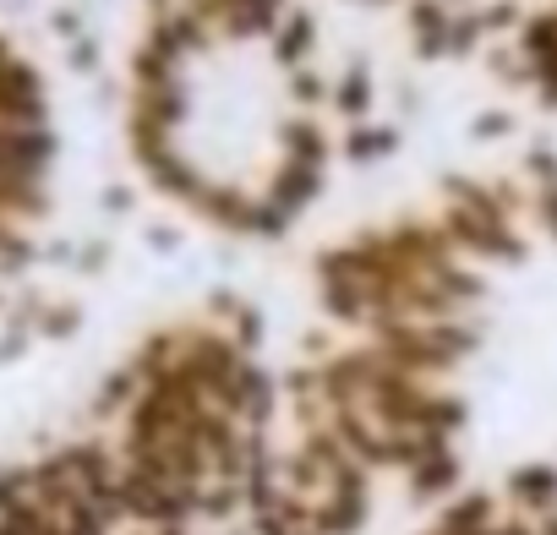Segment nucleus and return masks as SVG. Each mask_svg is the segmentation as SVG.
Returning a JSON list of instances; mask_svg holds the SVG:
<instances>
[{
    "instance_id": "40",
    "label": "nucleus",
    "mask_w": 557,
    "mask_h": 535,
    "mask_svg": "<svg viewBox=\"0 0 557 535\" xmlns=\"http://www.w3.org/2000/svg\"><path fill=\"white\" fill-rule=\"evenodd\" d=\"M535 530H541V535H557V513H546V519H535Z\"/></svg>"
},
{
    "instance_id": "38",
    "label": "nucleus",
    "mask_w": 557,
    "mask_h": 535,
    "mask_svg": "<svg viewBox=\"0 0 557 535\" xmlns=\"http://www.w3.org/2000/svg\"><path fill=\"white\" fill-rule=\"evenodd\" d=\"M492 197L503 202V213H508V219L524 208V191H519V181H508V175H503V181H492Z\"/></svg>"
},
{
    "instance_id": "8",
    "label": "nucleus",
    "mask_w": 557,
    "mask_h": 535,
    "mask_svg": "<svg viewBox=\"0 0 557 535\" xmlns=\"http://www.w3.org/2000/svg\"><path fill=\"white\" fill-rule=\"evenodd\" d=\"M405 17H410V55H416L421 66L448 61L454 7H443V0H405Z\"/></svg>"
},
{
    "instance_id": "35",
    "label": "nucleus",
    "mask_w": 557,
    "mask_h": 535,
    "mask_svg": "<svg viewBox=\"0 0 557 535\" xmlns=\"http://www.w3.org/2000/svg\"><path fill=\"white\" fill-rule=\"evenodd\" d=\"M110 257H115V246H110V240H88V246L77 251V274H104Z\"/></svg>"
},
{
    "instance_id": "24",
    "label": "nucleus",
    "mask_w": 557,
    "mask_h": 535,
    "mask_svg": "<svg viewBox=\"0 0 557 535\" xmlns=\"http://www.w3.org/2000/svg\"><path fill=\"white\" fill-rule=\"evenodd\" d=\"M132 83H137V94H148V88H164V83H181V66L175 61H164V55H153L148 45L132 55Z\"/></svg>"
},
{
    "instance_id": "22",
    "label": "nucleus",
    "mask_w": 557,
    "mask_h": 535,
    "mask_svg": "<svg viewBox=\"0 0 557 535\" xmlns=\"http://www.w3.org/2000/svg\"><path fill=\"white\" fill-rule=\"evenodd\" d=\"M486 66H492V77L508 83V88H535V61H524L519 45H497V50H486Z\"/></svg>"
},
{
    "instance_id": "25",
    "label": "nucleus",
    "mask_w": 557,
    "mask_h": 535,
    "mask_svg": "<svg viewBox=\"0 0 557 535\" xmlns=\"http://www.w3.org/2000/svg\"><path fill=\"white\" fill-rule=\"evenodd\" d=\"M524 7L519 0H486L481 7V23H486V39H519V28H524Z\"/></svg>"
},
{
    "instance_id": "12",
    "label": "nucleus",
    "mask_w": 557,
    "mask_h": 535,
    "mask_svg": "<svg viewBox=\"0 0 557 535\" xmlns=\"http://www.w3.org/2000/svg\"><path fill=\"white\" fill-rule=\"evenodd\" d=\"M273 137H278V148H285V159H296V164L323 170V164L334 159V142H329V132H323L312 115H285Z\"/></svg>"
},
{
    "instance_id": "7",
    "label": "nucleus",
    "mask_w": 557,
    "mask_h": 535,
    "mask_svg": "<svg viewBox=\"0 0 557 535\" xmlns=\"http://www.w3.org/2000/svg\"><path fill=\"white\" fill-rule=\"evenodd\" d=\"M251 208H257V197L246 186H235V181H208L202 197L191 202V213L202 224L224 229V235H251Z\"/></svg>"
},
{
    "instance_id": "29",
    "label": "nucleus",
    "mask_w": 557,
    "mask_h": 535,
    "mask_svg": "<svg viewBox=\"0 0 557 535\" xmlns=\"http://www.w3.org/2000/svg\"><path fill=\"white\" fill-rule=\"evenodd\" d=\"M290 213H278L268 197H257V208H251V240H268V246H278V240H285L290 235Z\"/></svg>"
},
{
    "instance_id": "11",
    "label": "nucleus",
    "mask_w": 557,
    "mask_h": 535,
    "mask_svg": "<svg viewBox=\"0 0 557 535\" xmlns=\"http://www.w3.org/2000/svg\"><path fill=\"white\" fill-rule=\"evenodd\" d=\"M268 50H273V66L301 72L312 61V50H318V17L307 7H290V17L278 23V34L268 39Z\"/></svg>"
},
{
    "instance_id": "36",
    "label": "nucleus",
    "mask_w": 557,
    "mask_h": 535,
    "mask_svg": "<svg viewBox=\"0 0 557 535\" xmlns=\"http://www.w3.org/2000/svg\"><path fill=\"white\" fill-rule=\"evenodd\" d=\"M148 251L175 257V251H181V229H175V224H148Z\"/></svg>"
},
{
    "instance_id": "28",
    "label": "nucleus",
    "mask_w": 557,
    "mask_h": 535,
    "mask_svg": "<svg viewBox=\"0 0 557 535\" xmlns=\"http://www.w3.org/2000/svg\"><path fill=\"white\" fill-rule=\"evenodd\" d=\"M39 262V246L12 224L7 235H0V274H23V268H34Z\"/></svg>"
},
{
    "instance_id": "14",
    "label": "nucleus",
    "mask_w": 557,
    "mask_h": 535,
    "mask_svg": "<svg viewBox=\"0 0 557 535\" xmlns=\"http://www.w3.org/2000/svg\"><path fill=\"white\" fill-rule=\"evenodd\" d=\"M143 175H148V186H153L159 197H170V202H186V208H191V202L202 197V186H208V175H202V170H197L186 153H170V159L148 164Z\"/></svg>"
},
{
    "instance_id": "21",
    "label": "nucleus",
    "mask_w": 557,
    "mask_h": 535,
    "mask_svg": "<svg viewBox=\"0 0 557 535\" xmlns=\"http://www.w3.org/2000/svg\"><path fill=\"white\" fill-rule=\"evenodd\" d=\"M481 45H486L481 7H470V12H454V28H448V61H470Z\"/></svg>"
},
{
    "instance_id": "10",
    "label": "nucleus",
    "mask_w": 557,
    "mask_h": 535,
    "mask_svg": "<svg viewBox=\"0 0 557 535\" xmlns=\"http://www.w3.org/2000/svg\"><path fill=\"white\" fill-rule=\"evenodd\" d=\"M285 17H290V0H240V7L219 23V39H230V45L273 39Z\"/></svg>"
},
{
    "instance_id": "31",
    "label": "nucleus",
    "mask_w": 557,
    "mask_h": 535,
    "mask_svg": "<svg viewBox=\"0 0 557 535\" xmlns=\"http://www.w3.org/2000/svg\"><path fill=\"white\" fill-rule=\"evenodd\" d=\"M524 175H530L535 191H541V186H557V142H530V153H524Z\"/></svg>"
},
{
    "instance_id": "27",
    "label": "nucleus",
    "mask_w": 557,
    "mask_h": 535,
    "mask_svg": "<svg viewBox=\"0 0 557 535\" xmlns=\"http://www.w3.org/2000/svg\"><path fill=\"white\" fill-rule=\"evenodd\" d=\"M465 132H470V142H503L519 132V115L513 110H475Z\"/></svg>"
},
{
    "instance_id": "30",
    "label": "nucleus",
    "mask_w": 557,
    "mask_h": 535,
    "mask_svg": "<svg viewBox=\"0 0 557 535\" xmlns=\"http://www.w3.org/2000/svg\"><path fill=\"white\" fill-rule=\"evenodd\" d=\"M202 312H208V323H213V328H230V323L246 312V301H240V290H235V285H213V290H208V301H202Z\"/></svg>"
},
{
    "instance_id": "15",
    "label": "nucleus",
    "mask_w": 557,
    "mask_h": 535,
    "mask_svg": "<svg viewBox=\"0 0 557 535\" xmlns=\"http://www.w3.org/2000/svg\"><path fill=\"white\" fill-rule=\"evenodd\" d=\"M399 126H377V121H367V126H345V142H339V153H345V164H383V159H394L399 153Z\"/></svg>"
},
{
    "instance_id": "1",
    "label": "nucleus",
    "mask_w": 557,
    "mask_h": 535,
    "mask_svg": "<svg viewBox=\"0 0 557 535\" xmlns=\"http://www.w3.org/2000/svg\"><path fill=\"white\" fill-rule=\"evenodd\" d=\"M443 229L459 246V257L497 262V268H524L530 262V240H519V229H492V224L470 219L465 208H443Z\"/></svg>"
},
{
    "instance_id": "20",
    "label": "nucleus",
    "mask_w": 557,
    "mask_h": 535,
    "mask_svg": "<svg viewBox=\"0 0 557 535\" xmlns=\"http://www.w3.org/2000/svg\"><path fill=\"white\" fill-rule=\"evenodd\" d=\"M285 94H290V104H301V110H323V104H334V83H329L318 66L285 72Z\"/></svg>"
},
{
    "instance_id": "42",
    "label": "nucleus",
    "mask_w": 557,
    "mask_h": 535,
    "mask_svg": "<svg viewBox=\"0 0 557 535\" xmlns=\"http://www.w3.org/2000/svg\"><path fill=\"white\" fill-rule=\"evenodd\" d=\"M443 7H465V12H470V7H475V0H443Z\"/></svg>"
},
{
    "instance_id": "4",
    "label": "nucleus",
    "mask_w": 557,
    "mask_h": 535,
    "mask_svg": "<svg viewBox=\"0 0 557 535\" xmlns=\"http://www.w3.org/2000/svg\"><path fill=\"white\" fill-rule=\"evenodd\" d=\"M148 50L153 55H164V61H175V66H186L191 55H208L213 50V28L197 17V12H170V17H153L148 23Z\"/></svg>"
},
{
    "instance_id": "2",
    "label": "nucleus",
    "mask_w": 557,
    "mask_h": 535,
    "mask_svg": "<svg viewBox=\"0 0 557 535\" xmlns=\"http://www.w3.org/2000/svg\"><path fill=\"white\" fill-rule=\"evenodd\" d=\"M61 142L50 126H0V181H45Z\"/></svg>"
},
{
    "instance_id": "9",
    "label": "nucleus",
    "mask_w": 557,
    "mask_h": 535,
    "mask_svg": "<svg viewBox=\"0 0 557 535\" xmlns=\"http://www.w3.org/2000/svg\"><path fill=\"white\" fill-rule=\"evenodd\" d=\"M459 486H465V459H459L454 448L426 453L416 470H405L410 502H448V497H459Z\"/></svg>"
},
{
    "instance_id": "32",
    "label": "nucleus",
    "mask_w": 557,
    "mask_h": 535,
    "mask_svg": "<svg viewBox=\"0 0 557 535\" xmlns=\"http://www.w3.org/2000/svg\"><path fill=\"white\" fill-rule=\"evenodd\" d=\"M77 328H83V307H77V301L45 307V318H39V334H50V339H72Z\"/></svg>"
},
{
    "instance_id": "44",
    "label": "nucleus",
    "mask_w": 557,
    "mask_h": 535,
    "mask_svg": "<svg viewBox=\"0 0 557 535\" xmlns=\"http://www.w3.org/2000/svg\"><path fill=\"white\" fill-rule=\"evenodd\" d=\"M307 535H318V530H307Z\"/></svg>"
},
{
    "instance_id": "43",
    "label": "nucleus",
    "mask_w": 557,
    "mask_h": 535,
    "mask_svg": "<svg viewBox=\"0 0 557 535\" xmlns=\"http://www.w3.org/2000/svg\"><path fill=\"white\" fill-rule=\"evenodd\" d=\"M361 7H394V0H361Z\"/></svg>"
},
{
    "instance_id": "6",
    "label": "nucleus",
    "mask_w": 557,
    "mask_h": 535,
    "mask_svg": "<svg viewBox=\"0 0 557 535\" xmlns=\"http://www.w3.org/2000/svg\"><path fill=\"white\" fill-rule=\"evenodd\" d=\"M323 191H329V175L312 170V164H296V159H278V170H273L268 186H262V197H268L278 213H290V219H301Z\"/></svg>"
},
{
    "instance_id": "39",
    "label": "nucleus",
    "mask_w": 557,
    "mask_h": 535,
    "mask_svg": "<svg viewBox=\"0 0 557 535\" xmlns=\"http://www.w3.org/2000/svg\"><path fill=\"white\" fill-rule=\"evenodd\" d=\"M132 208H137V191L132 186H121V181L104 186V213H132Z\"/></svg>"
},
{
    "instance_id": "33",
    "label": "nucleus",
    "mask_w": 557,
    "mask_h": 535,
    "mask_svg": "<svg viewBox=\"0 0 557 535\" xmlns=\"http://www.w3.org/2000/svg\"><path fill=\"white\" fill-rule=\"evenodd\" d=\"M530 208H535V219H541V235L557 246V186H541V191H530Z\"/></svg>"
},
{
    "instance_id": "34",
    "label": "nucleus",
    "mask_w": 557,
    "mask_h": 535,
    "mask_svg": "<svg viewBox=\"0 0 557 535\" xmlns=\"http://www.w3.org/2000/svg\"><path fill=\"white\" fill-rule=\"evenodd\" d=\"M66 66H72L77 77H94V72H99V39H77V45H66Z\"/></svg>"
},
{
    "instance_id": "5",
    "label": "nucleus",
    "mask_w": 557,
    "mask_h": 535,
    "mask_svg": "<svg viewBox=\"0 0 557 535\" xmlns=\"http://www.w3.org/2000/svg\"><path fill=\"white\" fill-rule=\"evenodd\" d=\"M503 502L524 519H546L557 513V464L552 459H530V464H513L508 481H503Z\"/></svg>"
},
{
    "instance_id": "13",
    "label": "nucleus",
    "mask_w": 557,
    "mask_h": 535,
    "mask_svg": "<svg viewBox=\"0 0 557 535\" xmlns=\"http://www.w3.org/2000/svg\"><path fill=\"white\" fill-rule=\"evenodd\" d=\"M372 104H377V77H372V61L356 55V61L345 66V77L334 83V110H339L350 126H367Z\"/></svg>"
},
{
    "instance_id": "26",
    "label": "nucleus",
    "mask_w": 557,
    "mask_h": 535,
    "mask_svg": "<svg viewBox=\"0 0 557 535\" xmlns=\"http://www.w3.org/2000/svg\"><path fill=\"white\" fill-rule=\"evenodd\" d=\"M230 339H235V350H240L246 361H257V350H262V339H268V318H262V307L246 301V312L230 323Z\"/></svg>"
},
{
    "instance_id": "3",
    "label": "nucleus",
    "mask_w": 557,
    "mask_h": 535,
    "mask_svg": "<svg viewBox=\"0 0 557 535\" xmlns=\"http://www.w3.org/2000/svg\"><path fill=\"white\" fill-rule=\"evenodd\" d=\"M0 126H50L45 77L23 55L0 66Z\"/></svg>"
},
{
    "instance_id": "18",
    "label": "nucleus",
    "mask_w": 557,
    "mask_h": 535,
    "mask_svg": "<svg viewBox=\"0 0 557 535\" xmlns=\"http://www.w3.org/2000/svg\"><path fill=\"white\" fill-rule=\"evenodd\" d=\"M126 142H132L137 170H148V164H159V159L181 153V148H175V132H164L159 121H148V115H137V110H132V121H126Z\"/></svg>"
},
{
    "instance_id": "41",
    "label": "nucleus",
    "mask_w": 557,
    "mask_h": 535,
    "mask_svg": "<svg viewBox=\"0 0 557 535\" xmlns=\"http://www.w3.org/2000/svg\"><path fill=\"white\" fill-rule=\"evenodd\" d=\"M7 61H17V55H12V45H7V39H0V66H7Z\"/></svg>"
},
{
    "instance_id": "19",
    "label": "nucleus",
    "mask_w": 557,
    "mask_h": 535,
    "mask_svg": "<svg viewBox=\"0 0 557 535\" xmlns=\"http://www.w3.org/2000/svg\"><path fill=\"white\" fill-rule=\"evenodd\" d=\"M513 45H519V55H524V61H546V55H557V7L530 12Z\"/></svg>"
},
{
    "instance_id": "16",
    "label": "nucleus",
    "mask_w": 557,
    "mask_h": 535,
    "mask_svg": "<svg viewBox=\"0 0 557 535\" xmlns=\"http://www.w3.org/2000/svg\"><path fill=\"white\" fill-rule=\"evenodd\" d=\"M318 307H323V318H329L334 328H367V323H372L367 296H361L356 285H345V279H318Z\"/></svg>"
},
{
    "instance_id": "17",
    "label": "nucleus",
    "mask_w": 557,
    "mask_h": 535,
    "mask_svg": "<svg viewBox=\"0 0 557 535\" xmlns=\"http://www.w3.org/2000/svg\"><path fill=\"white\" fill-rule=\"evenodd\" d=\"M132 110H137V115H148V121H159L164 132H181V126H186V115H191V94H186V83H164V88L137 94V99H132Z\"/></svg>"
},
{
    "instance_id": "23",
    "label": "nucleus",
    "mask_w": 557,
    "mask_h": 535,
    "mask_svg": "<svg viewBox=\"0 0 557 535\" xmlns=\"http://www.w3.org/2000/svg\"><path fill=\"white\" fill-rule=\"evenodd\" d=\"M437 285H443L459 307H481V301H486V274H481V268L454 262V268H443V274H437Z\"/></svg>"
},
{
    "instance_id": "37",
    "label": "nucleus",
    "mask_w": 557,
    "mask_h": 535,
    "mask_svg": "<svg viewBox=\"0 0 557 535\" xmlns=\"http://www.w3.org/2000/svg\"><path fill=\"white\" fill-rule=\"evenodd\" d=\"M50 28H55V34H61L66 45L88 39V34H83V12H72V7H66V12H55V17H50Z\"/></svg>"
}]
</instances>
